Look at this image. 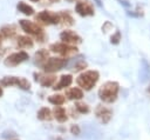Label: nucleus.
<instances>
[{
  "label": "nucleus",
  "mask_w": 150,
  "mask_h": 140,
  "mask_svg": "<svg viewBox=\"0 0 150 140\" xmlns=\"http://www.w3.org/2000/svg\"><path fill=\"white\" fill-rule=\"evenodd\" d=\"M120 92V85L116 81H107L98 88V98L105 104H112L116 101Z\"/></svg>",
  "instance_id": "obj_1"
},
{
  "label": "nucleus",
  "mask_w": 150,
  "mask_h": 140,
  "mask_svg": "<svg viewBox=\"0 0 150 140\" xmlns=\"http://www.w3.org/2000/svg\"><path fill=\"white\" fill-rule=\"evenodd\" d=\"M19 25H20V27L22 28V31L25 33H27L28 35L34 36L38 42L43 44L47 40V34L45 33L43 28L40 25H38L36 22L27 20V19H20L19 20Z\"/></svg>",
  "instance_id": "obj_2"
},
{
  "label": "nucleus",
  "mask_w": 150,
  "mask_h": 140,
  "mask_svg": "<svg viewBox=\"0 0 150 140\" xmlns=\"http://www.w3.org/2000/svg\"><path fill=\"white\" fill-rule=\"evenodd\" d=\"M100 79V73L98 71L95 69H88L84 71L83 73H81L77 78H76V84L79 85V87L81 89L84 91H91L95 85L97 84Z\"/></svg>",
  "instance_id": "obj_3"
},
{
  "label": "nucleus",
  "mask_w": 150,
  "mask_h": 140,
  "mask_svg": "<svg viewBox=\"0 0 150 140\" xmlns=\"http://www.w3.org/2000/svg\"><path fill=\"white\" fill-rule=\"evenodd\" d=\"M0 86L4 87H12L16 86L23 91H29L30 89V82L22 76H14V75H6L0 79Z\"/></svg>",
  "instance_id": "obj_4"
},
{
  "label": "nucleus",
  "mask_w": 150,
  "mask_h": 140,
  "mask_svg": "<svg viewBox=\"0 0 150 140\" xmlns=\"http://www.w3.org/2000/svg\"><path fill=\"white\" fill-rule=\"evenodd\" d=\"M69 62V59L68 58H63V56H54V58H49L45 64L43 66L41 67L43 72L46 73H52L54 74L55 72H59L61 71L63 67H66Z\"/></svg>",
  "instance_id": "obj_5"
},
{
  "label": "nucleus",
  "mask_w": 150,
  "mask_h": 140,
  "mask_svg": "<svg viewBox=\"0 0 150 140\" xmlns=\"http://www.w3.org/2000/svg\"><path fill=\"white\" fill-rule=\"evenodd\" d=\"M35 21L39 25H59L60 24V15L53 11H41L35 15Z\"/></svg>",
  "instance_id": "obj_6"
},
{
  "label": "nucleus",
  "mask_w": 150,
  "mask_h": 140,
  "mask_svg": "<svg viewBox=\"0 0 150 140\" xmlns=\"http://www.w3.org/2000/svg\"><path fill=\"white\" fill-rule=\"evenodd\" d=\"M29 59V54L26 51H18L14 53H11L4 59V65L7 67H15L20 64L27 61Z\"/></svg>",
  "instance_id": "obj_7"
},
{
  "label": "nucleus",
  "mask_w": 150,
  "mask_h": 140,
  "mask_svg": "<svg viewBox=\"0 0 150 140\" xmlns=\"http://www.w3.org/2000/svg\"><path fill=\"white\" fill-rule=\"evenodd\" d=\"M49 49L53 53L60 54L63 58H68L69 55L77 53V47L76 46H71V45H67L64 42H54L49 45Z\"/></svg>",
  "instance_id": "obj_8"
},
{
  "label": "nucleus",
  "mask_w": 150,
  "mask_h": 140,
  "mask_svg": "<svg viewBox=\"0 0 150 140\" xmlns=\"http://www.w3.org/2000/svg\"><path fill=\"white\" fill-rule=\"evenodd\" d=\"M34 81L39 82L42 87H53L56 84V75L46 72H35L33 74Z\"/></svg>",
  "instance_id": "obj_9"
},
{
  "label": "nucleus",
  "mask_w": 150,
  "mask_h": 140,
  "mask_svg": "<svg viewBox=\"0 0 150 140\" xmlns=\"http://www.w3.org/2000/svg\"><path fill=\"white\" fill-rule=\"evenodd\" d=\"M75 12L80 16H93L95 14L94 5L88 0H81L77 1L75 5Z\"/></svg>",
  "instance_id": "obj_10"
},
{
  "label": "nucleus",
  "mask_w": 150,
  "mask_h": 140,
  "mask_svg": "<svg viewBox=\"0 0 150 140\" xmlns=\"http://www.w3.org/2000/svg\"><path fill=\"white\" fill-rule=\"evenodd\" d=\"M60 40H61V42H64V44L71 45V46H76L82 42V38L76 32L70 31V29L62 31L60 33Z\"/></svg>",
  "instance_id": "obj_11"
},
{
  "label": "nucleus",
  "mask_w": 150,
  "mask_h": 140,
  "mask_svg": "<svg viewBox=\"0 0 150 140\" xmlns=\"http://www.w3.org/2000/svg\"><path fill=\"white\" fill-rule=\"evenodd\" d=\"M94 113H95V116L102 124H108L112 118V109L110 107H107V106L101 105V104L95 107Z\"/></svg>",
  "instance_id": "obj_12"
},
{
  "label": "nucleus",
  "mask_w": 150,
  "mask_h": 140,
  "mask_svg": "<svg viewBox=\"0 0 150 140\" xmlns=\"http://www.w3.org/2000/svg\"><path fill=\"white\" fill-rule=\"evenodd\" d=\"M73 82V75L71 74H62L60 78H59V81L52 87L54 91H60V89H63L66 87H69Z\"/></svg>",
  "instance_id": "obj_13"
},
{
  "label": "nucleus",
  "mask_w": 150,
  "mask_h": 140,
  "mask_svg": "<svg viewBox=\"0 0 150 140\" xmlns=\"http://www.w3.org/2000/svg\"><path fill=\"white\" fill-rule=\"evenodd\" d=\"M48 59H49V51H47L46 48H41V49L36 51L34 54V64L40 68L43 66V64Z\"/></svg>",
  "instance_id": "obj_14"
},
{
  "label": "nucleus",
  "mask_w": 150,
  "mask_h": 140,
  "mask_svg": "<svg viewBox=\"0 0 150 140\" xmlns=\"http://www.w3.org/2000/svg\"><path fill=\"white\" fill-rule=\"evenodd\" d=\"M34 46V40L29 35H19L16 36V47L21 49L32 48Z\"/></svg>",
  "instance_id": "obj_15"
},
{
  "label": "nucleus",
  "mask_w": 150,
  "mask_h": 140,
  "mask_svg": "<svg viewBox=\"0 0 150 140\" xmlns=\"http://www.w3.org/2000/svg\"><path fill=\"white\" fill-rule=\"evenodd\" d=\"M0 34L5 39H12L16 35V26L13 24H7L0 27Z\"/></svg>",
  "instance_id": "obj_16"
},
{
  "label": "nucleus",
  "mask_w": 150,
  "mask_h": 140,
  "mask_svg": "<svg viewBox=\"0 0 150 140\" xmlns=\"http://www.w3.org/2000/svg\"><path fill=\"white\" fill-rule=\"evenodd\" d=\"M59 15H60V24L59 25L68 27V26H73L75 24V20H74V18L69 11H60Z\"/></svg>",
  "instance_id": "obj_17"
},
{
  "label": "nucleus",
  "mask_w": 150,
  "mask_h": 140,
  "mask_svg": "<svg viewBox=\"0 0 150 140\" xmlns=\"http://www.w3.org/2000/svg\"><path fill=\"white\" fill-rule=\"evenodd\" d=\"M53 118H55L60 124H63L68 120V113L62 106H55L53 109Z\"/></svg>",
  "instance_id": "obj_18"
},
{
  "label": "nucleus",
  "mask_w": 150,
  "mask_h": 140,
  "mask_svg": "<svg viewBox=\"0 0 150 140\" xmlns=\"http://www.w3.org/2000/svg\"><path fill=\"white\" fill-rule=\"evenodd\" d=\"M66 98L69 100L79 101L83 98V91L80 87H71L66 91Z\"/></svg>",
  "instance_id": "obj_19"
},
{
  "label": "nucleus",
  "mask_w": 150,
  "mask_h": 140,
  "mask_svg": "<svg viewBox=\"0 0 150 140\" xmlns=\"http://www.w3.org/2000/svg\"><path fill=\"white\" fill-rule=\"evenodd\" d=\"M16 8H18V11H19L20 13H22V14H25V15H27V16L33 15L34 12H35L34 8H33L30 5L26 4L25 1H19L18 5H16Z\"/></svg>",
  "instance_id": "obj_20"
},
{
  "label": "nucleus",
  "mask_w": 150,
  "mask_h": 140,
  "mask_svg": "<svg viewBox=\"0 0 150 140\" xmlns=\"http://www.w3.org/2000/svg\"><path fill=\"white\" fill-rule=\"evenodd\" d=\"M36 116H38L39 120H42V121H49V120L53 119V112H52L48 107H41V108L38 111Z\"/></svg>",
  "instance_id": "obj_21"
},
{
  "label": "nucleus",
  "mask_w": 150,
  "mask_h": 140,
  "mask_svg": "<svg viewBox=\"0 0 150 140\" xmlns=\"http://www.w3.org/2000/svg\"><path fill=\"white\" fill-rule=\"evenodd\" d=\"M48 102L54 106H61L66 102V96L62 94H52L48 96Z\"/></svg>",
  "instance_id": "obj_22"
},
{
  "label": "nucleus",
  "mask_w": 150,
  "mask_h": 140,
  "mask_svg": "<svg viewBox=\"0 0 150 140\" xmlns=\"http://www.w3.org/2000/svg\"><path fill=\"white\" fill-rule=\"evenodd\" d=\"M88 66V64L86 62V60H83V58H79L77 60H75V62L70 66V69L73 72H80V71H83L86 69Z\"/></svg>",
  "instance_id": "obj_23"
},
{
  "label": "nucleus",
  "mask_w": 150,
  "mask_h": 140,
  "mask_svg": "<svg viewBox=\"0 0 150 140\" xmlns=\"http://www.w3.org/2000/svg\"><path fill=\"white\" fill-rule=\"evenodd\" d=\"M74 109L80 113V114H88L90 112V108L89 106L86 104V102H81V101H76L75 105H74Z\"/></svg>",
  "instance_id": "obj_24"
},
{
  "label": "nucleus",
  "mask_w": 150,
  "mask_h": 140,
  "mask_svg": "<svg viewBox=\"0 0 150 140\" xmlns=\"http://www.w3.org/2000/svg\"><path fill=\"white\" fill-rule=\"evenodd\" d=\"M121 39H122L121 32H120V31H116V32L110 36V42H111L112 45H118L120 41H121Z\"/></svg>",
  "instance_id": "obj_25"
},
{
  "label": "nucleus",
  "mask_w": 150,
  "mask_h": 140,
  "mask_svg": "<svg viewBox=\"0 0 150 140\" xmlns=\"http://www.w3.org/2000/svg\"><path fill=\"white\" fill-rule=\"evenodd\" d=\"M70 133H71L73 135H80V133H81V128H80V126L76 125V124L71 125V126H70Z\"/></svg>",
  "instance_id": "obj_26"
},
{
  "label": "nucleus",
  "mask_w": 150,
  "mask_h": 140,
  "mask_svg": "<svg viewBox=\"0 0 150 140\" xmlns=\"http://www.w3.org/2000/svg\"><path fill=\"white\" fill-rule=\"evenodd\" d=\"M6 49H7V48H0V59H2L4 55L6 54V52H7Z\"/></svg>",
  "instance_id": "obj_27"
},
{
  "label": "nucleus",
  "mask_w": 150,
  "mask_h": 140,
  "mask_svg": "<svg viewBox=\"0 0 150 140\" xmlns=\"http://www.w3.org/2000/svg\"><path fill=\"white\" fill-rule=\"evenodd\" d=\"M2 95H4V88H2L1 86H0V98H1Z\"/></svg>",
  "instance_id": "obj_28"
},
{
  "label": "nucleus",
  "mask_w": 150,
  "mask_h": 140,
  "mask_svg": "<svg viewBox=\"0 0 150 140\" xmlns=\"http://www.w3.org/2000/svg\"><path fill=\"white\" fill-rule=\"evenodd\" d=\"M2 40H4V38H2V35L0 34V47H1V45H2Z\"/></svg>",
  "instance_id": "obj_29"
},
{
  "label": "nucleus",
  "mask_w": 150,
  "mask_h": 140,
  "mask_svg": "<svg viewBox=\"0 0 150 140\" xmlns=\"http://www.w3.org/2000/svg\"><path fill=\"white\" fill-rule=\"evenodd\" d=\"M49 1H52V2H57V1H60V0H49Z\"/></svg>",
  "instance_id": "obj_30"
},
{
  "label": "nucleus",
  "mask_w": 150,
  "mask_h": 140,
  "mask_svg": "<svg viewBox=\"0 0 150 140\" xmlns=\"http://www.w3.org/2000/svg\"><path fill=\"white\" fill-rule=\"evenodd\" d=\"M30 1H32V2H38L39 0H30Z\"/></svg>",
  "instance_id": "obj_31"
},
{
  "label": "nucleus",
  "mask_w": 150,
  "mask_h": 140,
  "mask_svg": "<svg viewBox=\"0 0 150 140\" xmlns=\"http://www.w3.org/2000/svg\"><path fill=\"white\" fill-rule=\"evenodd\" d=\"M67 1H75V0H67Z\"/></svg>",
  "instance_id": "obj_32"
},
{
  "label": "nucleus",
  "mask_w": 150,
  "mask_h": 140,
  "mask_svg": "<svg viewBox=\"0 0 150 140\" xmlns=\"http://www.w3.org/2000/svg\"><path fill=\"white\" fill-rule=\"evenodd\" d=\"M13 140H16V139H13Z\"/></svg>",
  "instance_id": "obj_33"
},
{
  "label": "nucleus",
  "mask_w": 150,
  "mask_h": 140,
  "mask_svg": "<svg viewBox=\"0 0 150 140\" xmlns=\"http://www.w3.org/2000/svg\"><path fill=\"white\" fill-rule=\"evenodd\" d=\"M149 92H150V88H149Z\"/></svg>",
  "instance_id": "obj_34"
}]
</instances>
